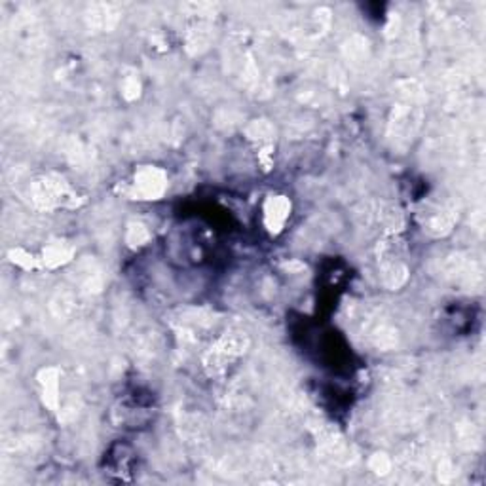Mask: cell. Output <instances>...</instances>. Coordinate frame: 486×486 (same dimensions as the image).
<instances>
[{
  "instance_id": "obj_1",
  "label": "cell",
  "mask_w": 486,
  "mask_h": 486,
  "mask_svg": "<svg viewBox=\"0 0 486 486\" xmlns=\"http://www.w3.org/2000/svg\"><path fill=\"white\" fill-rule=\"evenodd\" d=\"M167 187V177L162 169L156 167H143L135 175V192L145 200H156L164 194Z\"/></svg>"
},
{
  "instance_id": "obj_2",
  "label": "cell",
  "mask_w": 486,
  "mask_h": 486,
  "mask_svg": "<svg viewBox=\"0 0 486 486\" xmlns=\"http://www.w3.org/2000/svg\"><path fill=\"white\" fill-rule=\"evenodd\" d=\"M291 211V203L285 200L283 196H272L270 200L266 202L264 207V219H266V226L270 232H279L281 226L287 221Z\"/></svg>"
},
{
  "instance_id": "obj_3",
  "label": "cell",
  "mask_w": 486,
  "mask_h": 486,
  "mask_svg": "<svg viewBox=\"0 0 486 486\" xmlns=\"http://www.w3.org/2000/svg\"><path fill=\"white\" fill-rule=\"evenodd\" d=\"M70 255H72V249L67 247L65 243L57 242L52 243L48 249L44 251V260H46L48 266H59V264L67 262L70 258Z\"/></svg>"
},
{
  "instance_id": "obj_4",
  "label": "cell",
  "mask_w": 486,
  "mask_h": 486,
  "mask_svg": "<svg viewBox=\"0 0 486 486\" xmlns=\"http://www.w3.org/2000/svg\"><path fill=\"white\" fill-rule=\"evenodd\" d=\"M389 460L384 456V454H376L375 458H373V462H370V467L375 469L376 473H388L389 471Z\"/></svg>"
}]
</instances>
